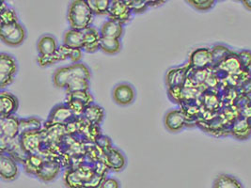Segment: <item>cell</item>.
Listing matches in <instances>:
<instances>
[{"instance_id":"8992f818","label":"cell","mask_w":251,"mask_h":188,"mask_svg":"<svg viewBox=\"0 0 251 188\" xmlns=\"http://www.w3.org/2000/svg\"><path fill=\"white\" fill-rule=\"evenodd\" d=\"M213 65L212 52L210 48L201 47L194 50L189 57V66L196 70H205Z\"/></svg>"},{"instance_id":"d6986e66","label":"cell","mask_w":251,"mask_h":188,"mask_svg":"<svg viewBox=\"0 0 251 188\" xmlns=\"http://www.w3.org/2000/svg\"><path fill=\"white\" fill-rule=\"evenodd\" d=\"M73 77V72L70 66L61 67L55 71L53 75V83L58 89H66L68 83Z\"/></svg>"},{"instance_id":"f1b7e54d","label":"cell","mask_w":251,"mask_h":188,"mask_svg":"<svg viewBox=\"0 0 251 188\" xmlns=\"http://www.w3.org/2000/svg\"><path fill=\"white\" fill-rule=\"evenodd\" d=\"M87 3L92 12L98 15H107L111 5L109 0H87Z\"/></svg>"},{"instance_id":"277c9868","label":"cell","mask_w":251,"mask_h":188,"mask_svg":"<svg viewBox=\"0 0 251 188\" xmlns=\"http://www.w3.org/2000/svg\"><path fill=\"white\" fill-rule=\"evenodd\" d=\"M115 103L120 106H129L136 99V91L129 83L118 84L112 93Z\"/></svg>"},{"instance_id":"d4e9b609","label":"cell","mask_w":251,"mask_h":188,"mask_svg":"<svg viewBox=\"0 0 251 188\" xmlns=\"http://www.w3.org/2000/svg\"><path fill=\"white\" fill-rule=\"evenodd\" d=\"M212 58H213V64L214 65H220L224 60L228 59L233 53L230 51L228 47L223 45H217L211 49Z\"/></svg>"},{"instance_id":"f35d334b","label":"cell","mask_w":251,"mask_h":188,"mask_svg":"<svg viewBox=\"0 0 251 188\" xmlns=\"http://www.w3.org/2000/svg\"><path fill=\"white\" fill-rule=\"evenodd\" d=\"M104 180L103 174L101 173H96L93 176L84 184L83 188H101L102 183Z\"/></svg>"},{"instance_id":"52a82bcc","label":"cell","mask_w":251,"mask_h":188,"mask_svg":"<svg viewBox=\"0 0 251 188\" xmlns=\"http://www.w3.org/2000/svg\"><path fill=\"white\" fill-rule=\"evenodd\" d=\"M1 137L6 140H15L20 135V119L16 116L0 117Z\"/></svg>"},{"instance_id":"1f68e13d","label":"cell","mask_w":251,"mask_h":188,"mask_svg":"<svg viewBox=\"0 0 251 188\" xmlns=\"http://www.w3.org/2000/svg\"><path fill=\"white\" fill-rule=\"evenodd\" d=\"M186 76V70L184 68H178L170 70L168 74V81H172V87H180Z\"/></svg>"},{"instance_id":"e575fe53","label":"cell","mask_w":251,"mask_h":188,"mask_svg":"<svg viewBox=\"0 0 251 188\" xmlns=\"http://www.w3.org/2000/svg\"><path fill=\"white\" fill-rule=\"evenodd\" d=\"M187 3L201 12H207L214 8L216 1L215 0H189Z\"/></svg>"},{"instance_id":"ab89813d","label":"cell","mask_w":251,"mask_h":188,"mask_svg":"<svg viewBox=\"0 0 251 188\" xmlns=\"http://www.w3.org/2000/svg\"><path fill=\"white\" fill-rule=\"evenodd\" d=\"M101 188H121V184L113 177H108L104 178Z\"/></svg>"},{"instance_id":"cb8c5ba5","label":"cell","mask_w":251,"mask_h":188,"mask_svg":"<svg viewBox=\"0 0 251 188\" xmlns=\"http://www.w3.org/2000/svg\"><path fill=\"white\" fill-rule=\"evenodd\" d=\"M231 131L235 138L244 141L251 136V123L247 119H239L234 123Z\"/></svg>"},{"instance_id":"4316f807","label":"cell","mask_w":251,"mask_h":188,"mask_svg":"<svg viewBox=\"0 0 251 188\" xmlns=\"http://www.w3.org/2000/svg\"><path fill=\"white\" fill-rule=\"evenodd\" d=\"M66 93L67 94L77 93V92H89L90 90V80L74 77L71 79L66 87Z\"/></svg>"},{"instance_id":"ac0fdd59","label":"cell","mask_w":251,"mask_h":188,"mask_svg":"<svg viewBox=\"0 0 251 188\" xmlns=\"http://www.w3.org/2000/svg\"><path fill=\"white\" fill-rule=\"evenodd\" d=\"M85 32L75 29H69L63 37V46L71 49H82L84 47Z\"/></svg>"},{"instance_id":"b9f144b4","label":"cell","mask_w":251,"mask_h":188,"mask_svg":"<svg viewBox=\"0 0 251 188\" xmlns=\"http://www.w3.org/2000/svg\"><path fill=\"white\" fill-rule=\"evenodd\" d=\"M165 3L166 1H148L149 7H158Z\"/></svg>"},{"instance_id":"6da1fadb","label":"cell","mask_w":251,"mask_h":188,"mask_svg":"<svg viewBox=\"0 0 251 188\" xmlns=\"http://www.w3.org/2000/svg\"><path fill=\"white\" fill-rule=\"evenodd\" d=\"M94 15L87 0H75L69 6L68 21L72 29L84 31L90 28L94 21Z\"/></svg>"},{"instance_id":"30bf717a","label":"cell","mask_w":251,"mask_h":188,"mask_svg":"<svg viewBox=\"0 0 251 188\" xmlns=\"http://www.w3.org/2000/svg\"><path fill=\"white\" fill-rule=\"evenodd\" d=\"M164 123L166 128L170 132L176 133L185 126V117L181 110L172 109L165 115Z\"/></svg>"},{"instance_id":"836d02e7","label":"cell","mask_w":251,"mask_h":188,"mask_svg":"<svg viewBox=\"0 0 251 188\" xmlns=\"http://www.w3.org/2000/svg\"><path fill=\"white\" fill-rule=\"evenodd\" d=\"M126 4L133 14H141L148 10V1L145 0H126Z\"/></svg>"},{"instance_id":"f546056e","label":"cell","mask_w":251,"mask_h":188,"mask_svg":"<svg viewBox=\"0 0 251 188\" xmlns=\"http://www.w3.org/2000/svg\"><path fill=\"white\" fill-rule=\"evenodd\" d=\"M70 68L72 70L74 77H78V78H83V79H87V80L91 79V76H92L91 70L84 63L79 62V63L72 64V65H70Z\"/></svg>"},{"instance_id":"74e56055","label":"cell","mask_w":251,"mask_h":188,"mask_svg":"<svg viewBox=\"0 0 251 188\" xmlns=\"http://www.w3.org/2000/svg\"><path fill=\"white\" fill-rule=\"evenodd\" d=\"M237 58L244 70H250L251 68V51L250 50H242L238 52Z\"/></svg>"},{"instance_id":"e0dca14e","label":"cell","mask_w":251,"mask_h":188,"mask_svg":"<svg viewBox=\"0 0 251 188\" xmlns=\"http://www.w3.org/2000/svg\"><path fill=\"white\" fill-rule=\"evenodd\" d=\"M75 115L73 111L71 110L67 104L58 105L52 109L49 115V121L54 124H63L69 121Z\"/></svg>"},{"instance_id":"ba28073f","label":"cell","mask_w":251,"mask_h":188,"mask_svg":"<svg viewBox=\"0 0 251 188\" xmlns=\"http://www.w3.org/2000/svg\"><path fill=\"white\" fill-rule=\"evenodd\" d=\"M132 14L133 13L126 5V1L114 0V1H111V5L107 15L109 20H113L116 22L125 24L130 21Z\"/></svg>"},{"instance_id":"5b68a950","label":"cell","mask_w":251,"mask_h":188,"mask_svg":"<svg viewBox=\"0 0 251 188\" xmlns=\"http://www.w3.org/2000/svg\"><path fill=\"white\" fill-rule=\"evenodd\" d=\"M19 175V166L16 160L9 154L2 153L0 156V176L3 181L12 182Z\"/></svg>"},{"instance_id":"d6a6232c","label":"cell","mask_w":251,"mask_h":188,"mask_svg":"<svg viewBox=\"0 0 251 188\" xmlns=\"http://www.w3.org/2000/svg\"><path fill=\"white\" fill-rule=\"evenodd\" d=\"M65 186L68 188H84V180L80 176L77 171L69 172L64 178Z\"/></svg>"},{"instance_id":"9a60e30c","label":"cell","mask_w":251,"mask_h":188,"mask_svg":"<svg viewBox=\"0 0 251 188\" xmlns=\"http://www.w3.org/2000/svg\"><path fill=\"white\" fill-rule=\"evenodd\" d=\"M41 143V137L38 132H29L21 135L20 145L21 149L25 153L35 154L39 150Z\"/></svg>"},{"instance_id":"2e32d148","label":"cell","mask_w":251,"mask_h":188,"mask_svg":"<svg viewBox=\"0 0 251 188\" xmlns=\"http://www.w3.org/2000/svg\"><path fill=\"white\" fill-rule=\"evenodd\" d=\"M124 32H125L124 24L113 20H107L106 22H104L100 29L102 38L116 39V40H121V38L124 35Z\"/></svg>"},{"instance_id":"7402d4cb","label":"cell","mask_w":251,"mask_h":188,"mask_svg":"<svg viewBox=\"0 0 251 188\" xmlns=\"http://www.w3.org/2000/svg\"><path fill=\"white\" fill-rule=\"evenodd\" d=\"M45 160L38 154H29L24 161V167L26 173L31 175H37L40 167Z\"/></svg>"},{"instance_id":"3957f363","label":"cell","mask_w":251,"mask_h":188,"mask_svg":"<svg viewBox=\"0 0 251 188\" xmlns=\"http://www.w3.org/2000/svg\"><path fill=\"white\" fill-rule=\"evenodd\" d=\"M17 61L12 56L1 53L0 55V88L4 91L14 81V76L17 73Z\"/></svg>"},{"instance_id":"8fae6325","label":"cell","mask_w":251,"mask_h":188,"mask_svg":"<svg viewBox=\"0 0 251 188\" xmlns=\"http://www.w3.org/2000/svg\"><path fill=\"white\" fill-rule=\"evenodd\" d=\"M126 165V158L120 150L112 147L105 154V166L115 172L122 171Z\"/></svg>"},{"instance_id":"484cf974","label":"cell","mask_w":251,"mask_h":188,"mask_svg":"<svg viewBox=\"0 0 251 188\" xmlns=\"http://www.w3.org/2000/svg\"><path fill=\"white\" fill-rule=\"evenodd\" d=\"M100 49L107 55H116L122 49V44L120 40L102 38Z\"/></svg>"},{"instance_id":"9c48e42d","label":"cell","mask_w":251,"mask_h":188,"mask_svg":"<svg viewBox=\"0 0 251 188\" xmlns=\"http://www.w3.org/2000/svg\"><path fill=\"white\" fill-rule=\"evenodd\" d=\"M19 101L15 95L2 91L0 94V117L14 115L18 110Z\"/></svg>"},{"instance_id":"83f0119b","label":"cell","mask_w":251,"mask_h":188,"mask_svg":"<svg viewBox=\"0 0 251 188\" xmlns=\"http://www.w3.org/2000/svg\"><path fill=\"white\" fill-rule=\"evenodd\" d=\"M42 127V120L38 118L31 117L20 119V135L29 132H39Z\"/></svg>"},{"instance_id":"d590c367","label":"cell","mask_w":251,"mask_h":188,"mask_svg":"<svg viewBox=\"0 0 251 188\" xmlns=\"http://www.w3.org/2000/svg\"><path fill=\"white\" fill-rule=\"evenodd\" d=\"M68 98L72 99H75L78 100L80 102H82L85 106H91L94 102V98L92 94L89 92H77V93H73V94H68Z\"/></svg>"},{"instance_id":"603a6c76","label":"cell","mask_w":251,"mask_h":188,"mask_svg":"<svg viewBox=\"0 0 251 188\" xmlns=\"http://www.w3.org/2000/svg\"><path fill=\"white\" fill-rule=\"evenodd\" d=\"M18 22V16L14 9L6 5L4 1L1 2V8H0V24H10L17 23Z\"/></svg>"},{"instance_id":"60d3db41","label":"cell","mask_w":251,"mask_h":188,"mask_svg":"<svg viewBox=\"0 0 251 188\" xmlns=\"http://www.w3.org/2000/svg\"><path fill=\"white\" fill-rule=\"evenodd\" d=\"M82 55H83L82 49H72L69 59L72 61L73 64L79 63L80 59H82Z\"/></svg>"},{"instance_id":"8d00e7d4","label":"cell","mask_w":251,"mask_h":188,"mask_svg":"<svg viewBox=\"0 0 251 188\" xmlns=\"http://www.w3.org/2000/svg\"><path fill=\"white\" fill-rule=\"evenodd\" d=\"M67 105L71 108V110L73 111L75 116L83 115L85 112V109L87 108V106H85L82 102H80L78 100H75V99H72V98H68Z\"/></svg>"},{"instance_id":"7a4b0ae2","label":"cell","mask_w":251,"mask_h":188,"mask_svg":"<svg viewBox=\"0 0 251 188\" xmlns=\"http://www.w3.org/2000/svg\"><path fill=\"white\" fill-rule=\"evenodd\" d=\"M26 37V31L19 22L1 25L0 38L4 44L9 47H19L23 44Z\"/></svg>"},{"instance_id":"7c38bea8","label":"cell","mask_w":251,"mask_h":188,"mask_svg":"<svg viewBox=\"0 0 251 188\" xmlns=\"http://www.w3.org/2000/svg\"><path fill=\"white\" fill-rule=\"evenodd\" d=\"M85 37H84V47L83 50L87 53H94L100 49L102 36L100 31L95 28L94 26H91L90 28L84 30Z\"/></svg>"},{"instance_id":"4dcf8cb0","label":"cell","mask_w":251,"mask_h":188,"mask_svg":"<svg viewBox=\"0 0 251 188\" xmlns=\"http://www.w3.org/2000/svg\"><path fill=\"white\" fill-rule=\"evenodd\" d=\"M219 66H221L222 70L228 72H236L240 69H243L239 59L237 58V55L234 53L231 56H229L226 60H224Z\"/></svg>"},{"instance_id":"5bb4252c","label":"cell","mask_w":251,"mask_h":188,"mask_svg":"<svg viewBox=\"0 0 251 188\" xmlns=\"http://www.w3.org/2000/svg\"><path fill=\"white\" fill-rule=\"evenodd\" d=\"M40 57H49L54 55L58 50L57 39L50 34L42 36L37 44Z\"/></svg>"},{"instance_id":"44dd1931","label":"cell","mask_w":251,"mask_h":188,"mask_svg":"<svg viewBox=\"0 0 251 188\" xmlns=\"http://www.w3.org/2000/svg\"><path fill=\"white\" fill-rule=\"evenodd\" d=\"M213 188H244V187L237 178L223 173L216 178Z\"/></svg>"},{"instance_id":"ffe728a7","label":"cell","mask_w":251,"mask_h":188,"mask_svg":"<svg viewBox=\"0 0 251 188\" xmlns=\"http://www.w3.org/2000/svg\"><path fill=\"white\" fill-rule=\"evenodd\" d=\"M83 116L92 125H99L103 119L104 112L101 106L92 104L85 109Z\"/></svg>"},{"instance_id":"4fadbf2b","label":"cell","mask_w":251,"mask_h":188,"mask_svg":"<svg viewBox=\"0 0 251 188\" xmlns=\"http://www.w3.org/2000/svg\"><path fill=\"white\" fill-rule=\"evenodd\" d=\"M61 170V165L55 161H45L36 176L43 182L49 183L57 179Z\"/></svg>"},{"instance_id":"7bdbcfd3","label":"cell","mask_w":251,"mask_h":188,"mask_svg":"<svg viewBox=\"0 0 251 188\" xmlns=\"http://www.w3.org/2000/svg\"><path fill=\"white\" fill-rule=\"evenodd\" d=\"M242 3L249 11H251V0H244Z\"/></svg>"}]
</instances>
